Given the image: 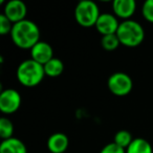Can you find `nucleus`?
Instances as JSON below:
<instances>
[{"mask_svg": "<svg viewBox=\"0 0 153 153\" xmlns=\"http://www.w3.org/2000/svg\"><path fill=\"white\" fill-rule=\"evenodd\" d=\"M14 133V125L11 120L7 117H1L0 119V136L3 140L13 137Z\"/></svg>", "mask_w": 153, "mask_h": 153, "instance_id": "obj_17", "label": "nucleus"}, {"mask_svg": "<svg viewBox=\"0 0 153 153\" xmlns=\"http://www.w3.org/2000/svg\"><path fill=\"white\" fill-rule=\"evenodd\" d=\"M120 26V22L117 16L113 14L103 13L100 15L98 21L96 23V28L102 36L106 35L117 34V28Z\"/></svg>", "mask_w": 153, "mask_h": 153, "instance_id": "obj_8", "label": "nucleus"}, {"mask_svg": "<svg viewBox=\"0 0 153 153\" xmlns=\"http://www.w3.org/2000/svg\"><path fill=\"white\" fill-rule=\"evenodd\" d=\"M121 44L120 40L117 38V34H111L106 35V36H102L101 39V45L102 47L107 51H112L117 48V46Z\"/></svg>", "mask_w": 153, "mask_h": 153, "instance_id": "obj_16", "label": "nucleus"}, {"mask_svg": "<svg viewBox=\"0 0 153 153\" xmlns=\"http://www.w3.org/2000/svg\"><path fill=\"white\" fill-rule=\"evenodd\" d=\"M21 96L16 89L7 88L0 94V110L5 114H12L19 109Z\"/></svg>", "mask_w": 153, "mask_h": 153, "instance_id": "obj_6", "label": "nucleus"}, {"mask_svg": "<svg viewBox=\"0 0 153 153\" xmlns=\"http://www.w3.org/2000/svg\"><path fill=\"white\" fill-rule=\"evenodd\" d=\"M100 15L98 4L92 0H82L78 2L74 9V18L83 27L96 26Z\"/></svg>", "mask_w": 153, "mask_h": 153, "instance_id": "obj_4", "label": "nucleus"}, {"mask_svg": "<svg viewBox=\"0 0 153 153\" xmlns=\"http://www.w3.org/2000/svg\"><path fill=\"white\" fill-rule=\"evenodd\" d=\"M100 153H126V150L122 147L117 146L114 143H109L103 147Z\"/></svg>", "mask_w": 153, "mask_h": 153, "instance_id": "obj_20", "label": "nucleus"}, {"mask_svg": "<svg viewBox=\"0 0 153 153\" xmlns=\"http://www.w3.org/2000/svg\"><path fill=\"white\" fill-rule=\"evenodd\" d=\"M3 14L13 23H17L26 19L27 7L22 0H10L5 3Z\"/></svg>", "mask_w": 153, "mask_h": 153, "instance_id": "obj_7", "label": "nucleus"}, {"mask_svg": "<svg viewBox=\"0 0 153 153\" xmlns=\"http://www.w3.org/2000/svg\"><path fill=\"white\" fill-rule=\"evenodd\" d=\"M14 23L4 15V14H1L0 15V34L4 36L7 34H11L12 28H13Z\"/></svg>", "mask_w": 153, "mask_h": 153, "instance_id": "obj_18", "label": "nucleus"}, {"mask_svg": "<svg viewBox=\"0 0 153 153\" xmlns=\"http://www.w3.org/2000/svg\"><path fill=\"white\" fill-rule=\"evenodd\" d=\"M142 13L147 21L153 23V0H146L145 1L142 7Z\"/></svg>", "mask_w": 153, "mask_h": 153, "instance_id": "obj_19", "label": "nucleus"}, {"mask_svg": "<svg viewBox=\"0 0 153 153\" xmlns=\"http://www.w3.org/2000/svg\"><path fill=\"white\" fill-rule=\"evenodd\" d=\"M69 140L67 135L62 132L51 134L47 140V148L51 153H64L68 148Z\"/></svg>", "mask_w": 153, "mask_h": 153, "instance_id": "obj_11", "label": "nucleus"}, {"mask_svg": "<svg viewBox=\"0 0 153 153\" xmlns=\"http://www.w3.org/2000/svg\"><path fill=\"white\" fill-rule=\"evenodd\" d=\"M126 153H153V149L148 140L142 137H136L126 149Z\"/></svg>", "mask_w": 153, "mask_h": 153, "instance_id": "obj_13", "label": "nucleus"}, {"mask_svg": "<svg viewBox=\"0 0 153 153\" xmlns=\"http://www.w3.org/2000/svg\"><path fill=\"white\" fill-rule=\"evenodd\" d=\"M117 36L122 45L128 47H135L142 44L145 39L144 27L137 21L128 19L120 23Z\"/></svg>", "mask_w": 153, "mask_h": 153, "instance_id": "obj_3", "label": "nucleus"}, {"mask_svg": "<svg viewBox=\"0 0 153 153\" xmlns=\"http://www.w3.org/2000/svg\"><path fill=\"white\" fill-rule=\"evenodd\" d=\"M133 140L134 138H132V135L129 131H127V130H120V131H117L114 134L113 143L126 150Z\"/></svg>", "mask_w": 153, "mask_h": 153, "instance_id": "obj_15", "label": "nucleus"}, {"mask_svg": "<svg viewBox=\"0 0 153 153\" xmlns=\"http://www.w3.org/2000/svg\"><path fill=\"white\" fill-rule=\"evenodd\" d=\"M43 66H44L45 76H51V78H57V76H61L64 70V63L62 62V60L55 57Z\"/></svg>", "mask_w": 153, "mask_h": 153, "instance_id": "obj_14", "label": "nucleus"}, {"mask_svg": "<svg viewBox=\"0 0 153 153\" xmlns=\"http://www.w3.org/2000/svg\"><path fill=\"white\" fill-rule=\"evenodd\" d=\"M112 9L117 17L128 20L135 12L136 2L134 0H114Z\"/></svg>", "mask_w": 153, "mask_h": 153, "instance_id": "obj_10", "label": "nucleus"}, {"mask_svg": "<svg viewBox=\"0 0 153 153\" xmlns=\"http://www.w3.org/2000/svg\"><path fill=\"white\" fill-rule=\"evenodd\" d=\"M44 76V66L33 59L24 60L17 67V79L25 87L37 86Z\"/></svg>", "mask_w": 153, "mask_h": 153, "instance_id": "obj_2", "label": "nucleus"}, {"mask_svg": "<svg viewBox=\"0 0 153 153\" xmlns=\"http://www.w3.org/2000/svg\"><path fill=\"white\" fill-rule=\"evenodd\" d=\"M14 44L20 48L30 49L40 41V30L34 21L24 19L14 23L11 32Z\"/></svg>", "mask_w": 153, "mask_h": 153, "instance_id": "obj_1", "label": "nucleus"}, {"mask_svg": "<svg viewBox=\"0 0 153 153\" xmlns=\"http://www.w3.org/2000/svg\"><path fill=\"white\" fill-rule=\"evenodd\" d=\"M108 88L114 96L124 97L127 96L133 87V82L129 74L126 72H114L109 76L107 82Z\"/></svg>", "mask_w": 153, "mask_h": 153, "instance_id": "obj_5", "label": "nucleus"}, {"mask_svg": "<svg viewBox=\"0 0 153 153\" xmlns=\"http://www.w3.org/2000/svg\"><path fill=\"white\" fill-rule=\"evenodd\" d=\"M53 58V47H51V45L49 43L45 42V41L40 40L36 45H34L30 48V59L42 64V65L46 64Z\"/></svg>", "mask_w": 153, "mask_h": 153, "instance_id": "obj_9", "label": "nucleus"}, {"mask_svg": "<svg viewBox=\"0 0 153 153\" xmlns=\"http://www.w3.org/2000/svg\"><path fill=\"white\" fill-rule=\"evenodd\" d=\"M0 153H27L26 146L16 137L3 140L0 144Z\"/></svg>", "mask_w": 153, "mask_h": 153, "instance_id": "obj_12", "label": "nucleus"}]
</instances>
